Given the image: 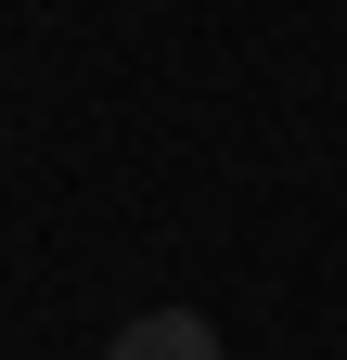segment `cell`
I'll return each instance as SVG.
<instances>
[{"instance_id":"1","label":"cell","mask_w":347,"mask_h":360,"mask_svg":"<svg viewBox=\"0 0 347 360\" xmlns=\"http://www.w3.org/2000/svg\"><path fill=\"white\" fill-rule=\"evenodd\" d=\"M103 360H219V322L206 309H142V322H116Z\"/></svg>"}]
</instances>
